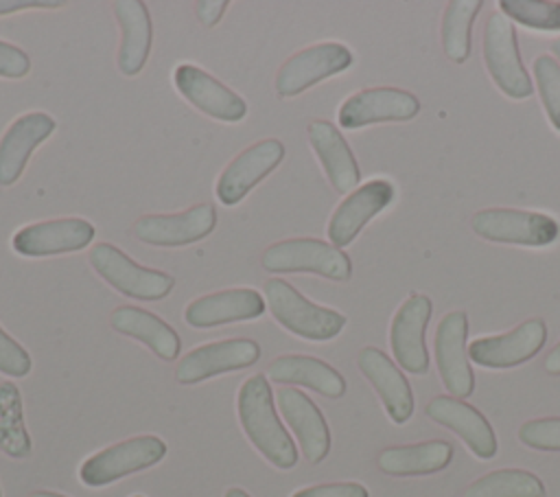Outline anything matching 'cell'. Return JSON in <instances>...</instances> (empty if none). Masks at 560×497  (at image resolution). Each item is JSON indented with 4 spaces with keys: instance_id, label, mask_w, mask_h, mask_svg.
Listing matches in <instances>:
<instances>
[{
    "instance_id": "obj_1",
    "label": "cell",
    "mask_w": 560,
    "mask_h": 497,
    "mask_svg": "<svg viewBox=\"0 0 560 497\" xmlns=\"http://www.w3.org/2000/svg\"><path fill=\"white\" fill-rule=\"evenodd\" d=\"M241 427L247 440L278 469H291L298 462V449L280 423L269 379L265 374L249 377L236 396Z\"/></svg>"
},
{
    "instance_id": "obj_2",
    "label": "cell",
    "mask_w": 560,
    "mask_h": 497,
    "mask_svg": "<svg viewBox=\"0 0 560 497\" xmlns=\"http://www.w3.org/2000/svg\"><path fill=\"white\" fill-rule=\"evenodd\" d=\"M262 291L267 296V307L278 324L298 337L311 342H326L337 337L346 326V315L311 302L282 278L265 280Z\"/></svg>"
},
{
    "instance_id": "obj_3",
    "label": "cell",
    "mask_w": 560,
    "mask_h": 497,
    "mask_svg": "<svg viewBox=\"0 0 560 497\" xmlns=\"http://www.w3.org/2000/svg\"><path fill=\"white\" fill-rule=\"evenodd\" d=\"M260 263L271 274L311 271L330 280H348L352 274V263L343 250L311 236L284 239L269 245Z\"/></svg>"
},
{
    "instance_id": "obj_4",
    "label": "cell",
    "mask_w": 560,
    "mask_h": 497,
    "mask_svg": "<svg viewBox=\"0 0 560 497\" xmlns=\"http://www.w3.org/2000/svg\"><path fill=\"white\" fill-rule=\"evenodd\" d=\"M90 265L96 274L122 296L136 300H162L171 293L175 278L160 269H149L131 261L112 243H96L90 254Z\"/></svg>"
},
{
    "instance_id": "obj_5",
    "label": "cell",
    "mask_w": 560,
    "mask_h": 497,
    "mask_svg": "<svg viewBox=\"0 0 560 497\" xmlns=\"http://www.w3.org/2000/svg\"><path fill=\"white\" fill-rule=\"evenodd\" d=\"M472 230L494 243L542 247L560 236V223L542 212L514 208H486L472 215Z\"/></svg>"
},
{
    "instance_id": "obj_6",
    "label": "cell",
    "mask_w": 560,
    "mask_h": 497,
    "mask_svg": "<svg viewBox=\"0 0 560 497\" xmlns=\"http://www.w3.org/2000/svg\"><path fill=\"white\" fill-rule=\"evenodd\" d=\"M166 455V442L158 436H136L90 455L79 477L85 486H107L129 473L149 469Z\"/></svg>"
},
{
    "instance_id": "obj_7",
    "label": "cell",
    "mask_w": 560,
    "mask_h": 497,
    "mask_svg": "<svg viewBox=\"0 0 560 497\" xmlns=\"http://www.w3.org/2000/svg\"><path fill=\"white\" fill-rule=\"evenodd\" d=\"M483 59L492 81L503 94L512 99L532 94L534 88L518 55L516 31L503 13L490 15L483 28Z\"/></svg>"
},
{
    "instance_id": "obj_8",
    "label": "cell",
    "mask_w": 560,
    "mask_h": 497,
    "mask_svg": "<svg viewBox=\"0 0 560 497\" xmlns=\"http://www.w3.org/2000/svg\"><path fill=\"white\" fill-rule=\"evenodd\" d=\"M352 66V53L339 42H322L291 55L276 72V92L282 99H291L306 88L343 72Z\"/></svg>"
},
{
    "instance_id": "obj_9",
    "label": "cell",
    "mask_w": 560,
    "mask_h": 497,
    "mask_svg": "<svg viewBox=\"0 0 560 497\" xmlns=\"http://www.w3.org/2000/svg\"><path fill=\"white\" fill-rule=\"evenodd\" d=\"M217 226L212 204H197L173 215H142L131 226L136 239L158 247H179L208 236Z\"/></svg>"
},
{
    "instance_id": "obj_10",
    "label": "cell",
    "mask_w": 560,
    "mask_h": 497,
    "mask_svg": "<svg viewBox=\"0 0 560 497\" xmlns=\"http://www.w3.org/2000/svg\"><path fill=\"white\" fill-rule=\"evenodd\" d=\"M258 357H260V346L254 339L234 337V339L210 342L188 350L179 359L175 368V377L179 383L192 385L223 372L247 368L256 363Z\"/></svg>"
},
{
    "instance_id": "obj_11",
    "label": "cell",
    "mask_w": 560,
    "mask_h": 497,
    "mask_svg": "<svg viewBox=\"0 0 560 497\" xmlns=\"http://www.w3.org/2000/svg\"><path fill=\"white\" fill-rule=\"evenodd\" d=\"M284 158V145L267 138L243 149L219 175L214 193L223 206H236L260 180H265Z\"/></svg>"
},
{
    "instance_id": "obj_12",
    "label": "cell",
    "mask_w": 560,
    "mask_h": 497,
    "mask_svg": "<svg viewBox=\"0 0 560 497\" xmlns=\"http://www.w3.org/2000/svg\"><path fill=\"white\" fill-rule=\"evenodd\" d=\"M94 234L96 230L88 219L63 217L24 226L13 234L11 243L18 254L39 258L83 250L92 243Z\"/></svg>"
},
{
    "instance_id": "obj_13",
    "label": "cell",
    "mask_w": 560,
    "mask_h": 497,
    "mask_svg": "<svg viewBox=\"0 0 560 497\" xmlns=\"http://www.w3.org/2000/svg\"><path fill=\"white\" fill-rule=\"evenodd\" d=\"M468 317L464 311L446 313L435 331V361L446 390L455 398L470 396L475 390V374L468 363L466 348Z\"/></svg>"
},
{
    "instance_id": "obj_14",
    "label": "cell",
    "mask_w": 560,
    "mask_h": 497,
    "mask_svg": "<svg viewBox=\"0 0 560 497\" xmlns=\"http://www.w3.org/2000/svg\"><path fill=\"white\" fill-rule=\"evenodd\" d=\"M431 300L424 293H411L396 311L389 326V344L396 361L413 374L429 370L424 333L431 317Z\"/></svg>"
},
{
    "instance_id": "obj_15",
    "label": "cell",
    "mask_w": 560,
    "mask_h": 497,
    "mask_svg": "<svg viewBox=\"0 0 560 497\" xmlns=\"http://www.w3.org/2000/svg\"><path fill=\"white\" fill-rule=\"evenodd\" d=\"M173 81L177 92L192 107L217 120L238 123L247 114V103L236 92L192 63H179L173 72Z\"/></svg>"
},
{
    "instance_id": "obj_16",
    "label": "cell",
    "mask_w": 560,
    "mask_h": 497,
    "mask_svg": "<svg viewBox=\"0 0 560 497\" xmlns=\"http://www.w3.org/2000/svg\"><path fill=\"white\" fill-rule=\"evenodd\" d=\"M420 101L398 88H368L348 96L339 107V125L343 129H359L372 123L409 120L418 114Z\"/></svg>"
},
{
    "instance_id": "obj_17",
    "label": "cell",
    "mask_w": 560,
    "mask_h": 497,
    "mask_svg": "<svg viewBox=\"0 0 560 497\" xmlns=\"http://www.w3.org/2000/svg\"><path fill=\"white\" fill-rule=\"evenodd\" d=\"M547 339L542 320H527L503 335L479 337L468 346V357L483 368H512L532 359Z\"/></svg>"
},
{
    "instance_id": "obj_18",
    "label": "cell",
    "mask_w": 560,
    "mask_h": 497,
    "mask_svg": "<svg viewBox=\"0 0 560 497\" xmlns=\"http://www.w3.org/2000/svg\"><path fill=\"white\" fill-rule=\"evenodd\" d=\"M394 199V186L387 180H370L354 188L332 212L328 221V239L335 247L352 243L363 226Z\"/></svg>"
},
{
    "instance_id": "obj_19",
    "label": "cell",
    "mask_w": 560,
    "mask_h": 497,
    "mask_svg": "<svg viewBox=\"0 0 560 497\" xmlns=\"http://www.w3.org/2000/svg\"><path fill=\"white\" fill-rule=\"evenodd\" d=\"M265 311L267 302L258 291L249 287H238L195 298L184 309V320L195 328H212L230 322L254 320L260 317Z\"/></svg>"
},
{
    "instance_id": "obj_20",
    "label": "cell",
    "mask_w": 560,
    "mask_h": 497,
    "mask_svg": "<svg viewBox=\"0 0 560 497\" xmlns=\"http://www.w3.org/2000/svg\"><path fill=\"white\" fill-rule=\"evenodd\" d=\"M55 127V118L46 112H28L9 125L0 138V186H11L20 180L31 153Z\"/></svg>"
},
{
    "instance_id": "obj_21",
    "label": "cell",
    "mask_w": 560,
    "mask_h": 497,
    "mask_svg": "<svg viewBox=\"0 0 560 497\" xmlns=\"http://www.w3.org/2000/svg\"><path fill=\"white\" fill-rule=\"evenodd\" d=\"M280 414L293 429L308 462H322L330 451V431L319 407L300 390L282 388L276 394Z\"/></svg>"
},
{
    "instance_id": "obj_22",
    "label": "cell",
    "mask_w": 560,
    "mask_h": 497,
    "mask_svg": "<svg viewBox=\"0 0 560 497\" xmlns=\"http://www.w3.org/2000/svg\"><path fill=\"white\" fill-rule=\"evenodd\" d=\"M427 416L455 431L477 458L490 460L497 453L494 431L486 416L472 405L455 396H435L427 405Z\"/></svg>"
},
{
    "instance_id": "obj_23",
    "label": "cell",
    "mask_w": 560,
    "mask_h": 497,
    "mask_svg": "<svg viewBox=\"0 0 560 497\" xmlns=\"http://www.w3.org/2000/svg\"><path fill=\"white\" fill-rule=\"evenodd\" d=\"M359 368L365 374V379L374 385L378 392L389 418L394 423L409 420L413 412V394L409 388V381L402 377V372L394 366V361L378 348H363L359 352Z\"/></svg>"
},
{
    "instance_id": "obj_24",
    "label": "cell",
    "mask_w": 560,
    "mask_h": 497,
    "mask_svg": "<svg viewBox=\"0 0 560 497\" xmlns=\"http://www.w3.org/2000/svg\"><path fill=\"white\" fill-rule=\"evenodd\" d=\"M308 142L328 177V182L339 193L352 190L359 180L361 171L354 160V153L350 151V145L339 134V129L328 120H313L306 129Z\"/></svg>"
},
{
    "instance_id": "obj_25",
    "label": "cell",
    "mask_w": 560,
    "mask_h": 497,
    "mask_svg": "<svg viewBox=\"0 0 560 497\" xmlns=\"http://www.w3.org/2000/svg\"><path fill=\"white\" fill-rule=\"evenodd\" d=\"M112 9L122 35L118 46V68L122 74L133 77L144 68L151 53V15L140 0H116Z\"/></svg>"
},
{
    "instance_id": "obj_26",
    "label": "cell",
    "mask_w": 560,
    "mask_h": 497,
    "mask_svg": "<svg viewBox=\"0 0 560 497\" xmlns=\"http://www.w3.org/2000/svg\"><path fill=\"white\" fill-rule=\"evenodd\" d=\"M267 374L276 383L304 385L328 398H339L346 392V379L326 361L308 355H280L269 363Z\"/></svg>"
},
{
    "instance_id": "obj_27",
    "label": "cell",
    "mask_w": 560,
    "mask_h": 497,
    "mask_svg": "<svg viewBox=\"0 0 560 497\" xmlns=\"http://www.w3.org/2000/svg\"><path fill=\"white\" fill-rule=\"evenodd\" d=\"M112 326L114 331L129 335L144 346H149L160 359L173 361L179 355L182 342L173 326H168L162 317L149 313L140 307H118L112 313Z\"/></svg>"
},
{
    "instance_id": "obj_28",
    "label": "cell",
    "mask_w": 560,
    "mask_h": 497,
    "mask_svg": "<svg viewBox=\"0 0 560 497\" xmlns=\"http://www.w3.org/2000/svg\"><path fill=\"white\" fill-rule=\"evenodd\" d=\"M453 458V447L446 440H427L420 444L389 447L378 455L381 471L389 475H427L442 471Z\"/></svg>"
},
{
    "instance_id": "obj_29",
    "label": "cell",
    "mask_w": 560,
    "mask_h": 497,
    "mask_svg": "<svg viewBox=\"0 0 560 497\" xmlns=\"http://www.w3.org/2000/svg\"><path fill=\"white\" fill-rule=\"evenodd\" d=\"M31 436L24 425L22 394L15 383H0V451L9 458L24 460L31 455Z\"/></svg>"
},
{
    "instance_id": "obj_30",
    "label": "cell",
    "mask_w": 560,
    "mask_h": 497,
    "mask_svg": "<svg viewBox=\"0 0 560 497\" xmlns=\"http://www.w3.org/2000/svg\"><path fill=\"white\" fill-rule=\"evenodd\" d=\"M542 482L523 469L492 471L472 482L464 497H542Z\"/></svg>"
},
{
    "instance_id": "obj_31",
    "label": "cell",
    "mask_w": 560,
    "mask_h": 497,
    "mask_svg": "<svg viewBox=\"0 0 560 497\" xmlns=\"http://www.w3.org/2000/svg\"><path fill=\"white\" fill-rule=\"evenodd\" d=\"M481 9L479 0H451L442 18V46L448 59L462 63L470 55V28Z\"/></svg>"
},
{
    "instance_id": "obj_32",
    "label": "cell",
    "mask_w": 560,
    "mask_h": 497,
    "mask_svg": "<svg viewBox=\"0 0 560 497\" xmlns=\"http://www.w3.org/2000/svg\"><path fill=\"white\" fill-rule=\"evenodd\" d=\"M503 15L538 31H560V2L545 0H503Z\"/></svg>"
},
{
    "instance_id": "obj_33",
    "label": "cell",
    "mask_w": 560,
    "mask_h": 497,
    "mask_svg": "<svg viewBox=\"0 0 560 497\" xmlns=\"http://www.w3.org/2000/svg\"><path fill=\"white\" fill-rule=\"evenodd\" d=\"M534 77L547 116L551 125L560 131V63L549 55H540L534 61Z\"/></svg>"
},
{
    "instance_id": "obj_34",
    "label": "cell",
    "mask_w": 560,
    "mask_h": 497,
    "mask_svg": "<svg viewBox=\"0 0 560 497\" xmlns=\"http://www.w3.org/2000/svg\"><path fill=\"white\" fill-rule=\"evenodd\" d=\"M518 440L532 449L560 451V418L527 420L518 429Z\"/></svg>"
},
{
    "instance_id": "obj_35",
    "label": "cell",
    "mask_w": 560,
    "mask_h": 497,
    "mask_svg": "<svg viewBox=\"0 0 560 497\" xmlns=\"http://www.w3.org/2000/svg\"><path fill=\"white\" fill-rule=\"evenodd\" d=\"M31 355L0 326V372L7 377H26L31 372Z\"/></svg>"
},
{
    "instance_id": "obj_36",
    "label": "cell",
    "mask_w": 560,
    "mask_h": 497,
    "mask_svg": "<svg viewBox=\"0 0 560 497\" xmlns=\"http://www.w3.org/2000/svg\"><path fill=\"white\" fill-rule=\"evenodd\" d=\"M28 70H31L28 55L22 48L0 39V77L22 79L28 74Z\"/></svg>"
},
{
    "instance_id": "obj_37",
    "label": "cell",
    "mask_w": 560,
    "mask_h": 497,
    "mask_svg": "<svg viewBox=\"0 0 560 497\" xmlns=\"http://www.w3.org/2000/svg\"><path fill=\"white\" fill-rule=\"evenodd\" d=\"M291 497H370L368 488L357 482H337V484H319L295 490Z\"/></svg>"
},
{
    "instance_id": "obj_38",
    "label": "cell",
    "mask_w": 560,
    "mask_h": 497,
    "mask_svg": "<svg viewBox=\"0 0 560 497\" xmlns=\"http://www.w3.org/2000/svg\"><path fill=\"white\" fill-rule=\"evenodd\" d=\"M225 7H228L225 0H201V2L195 4L197 18H199L208 28H212V26L221 20Z\"/></svg>"
},
{
    "instance_id": "obj_39",
    "label": "cell",
    "mask_w": 560,
    "mask_h": 497,
    "mask_svg": "<svg viewBox=\"0 0 560 497\" xmlns=\"http://www.w3.org/2000/svg\"><path fill=\"white\" fill-rule=\"evenodd\" d=\"M59 0H0V15L15 13L22 9H59Z\"/></svg>"
},
{
    "instance_id": "obj_40",
    "label": "cell",
    "mask_w": 560,
    "mask_h": 497,
    "mask_svg": "<svg viewBox=\"0 0 560 497\" xmlns=\"http://www.w3.org/2000/svg\"><path fill=\"white\" fill-rule=\"evenodd\" d=\"M545 370H547L549 374H560V344L547 355V359H545Z\"/></svg>"
},
{
    "instance_id": "obj_41",
    "label": "cell",
    "mask_w": 560,
    "mask_h": 497,
    "mask_svg": "<svg viewBox=\"0 0 560 497\" xmlns=\"http://www.w3.org/2000/svg\"><path fill=\"white\" fill-rule=\"evenodd\" d=\"M28 497H68V495H61V493H55V490H35Z\"/></svg>"
},
{
    "instance_id": "obj_42",
    "label": "cell",
    "mask_w": 560,
    "mask_h": 497,
    "mask_svg": "<svg viewBox=\"0 0 560 497\" xmlns=\"http://www.w3.org/2000/svg\"><path fill=\"white\" fill-rule=\"evenodd\" d=\"M225 497H252V495H247L243 488H236V486H232V488H228Z\"/></svg>"
},
{
    "instance_id": "obj_43",
    "label": "cell",
    "mask_w": 560,
    "mask_h": 497,
    "mask_svg": "<svg viewBox=\"0 0 560 497\" xmlns=\"http://www.w3.org/2000/svg\"><path fill=\"white\" fill-rule=\"evenodd\" d=\"M551 50L560 57V39H556V42H551Z\"/></svg>"
},
{
    "instance_id": "obj_44",
    "label": "cell",
    "mask_w": 560,
    "mask_h": 497,
    "mask_svg": "<svg viewBox=\"0 0 560 497\" xmlns=\"http://www.w3.org/2000/svg\"><path fill=\"white\" fill-rule=\"evenodd\" d=\"M133 497H142V495H133Z\"/></svg>"
},
{
    "instance_id": "obj_45",
    "label": "cell",
    "mask_w": 560,
    "mask_h": 497,
    "mask_svg": "<svg viewBox=\"0 0 560 497\" xmlns=\"http://www.w3.org/2000/svg\"><path fill=\"white\" fill-rule=\"evenodd\" d=\"M0 497H2V490H0Z\"/></svg>"
}]
</instances>
